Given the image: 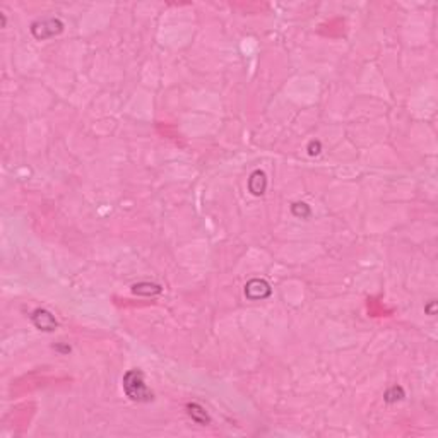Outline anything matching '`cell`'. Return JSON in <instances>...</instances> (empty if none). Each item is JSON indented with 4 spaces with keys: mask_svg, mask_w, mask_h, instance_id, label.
Instances as JSON below:
<instances>
[{
    "mask_svg": "<svg viewBox=\"0 0 438 438\" xmlns=\"http://www.w3.org/2000/svg\"><path fill=\"white\" fill-rule=\"evenodd\" d=\"M265 187H267V178H265L264 172L257 169V172H254L250 175L249 188H250L252 194H254V195H262L265 192Z\"/></svg>",
    "mask_w": 438,
    "mask_h": 438,
    "instance_id": "obj_5",
    "label": "cell"
},
{
    "mask_svg": "<svg viewBox=\"0 0 438 438\" xmlns=\"http://www.w3.org/2000/svg\"><path fill=\"white\" fill-rule=\"evenodd\" d=\"M132 291L136 295H144V296H151V295H158L161 291V288L158 284H151V282H141V284H136L132 288Z\"/></svg>",
    "mask_w": 438,
    "mask_h": 438,
    "instance_id": "obj_6",
    "label": "cell"
},
{
    "mask_svg": "<svg viewBox=\"0 0 438 438\" xmlns=\"http://www.w3.org/2000/svg\"><path fill=\"white\" fill-rule=\"evenodd\" d=\"M62 28H64V24H62L59 19H43L33 24L31 33L34 34L36 40H46V38L55 36L56 33H60Z\"/></svg>",
    "mask_w": 438,
    "mask_h": 438,
    "instance_id": "obj_2",
    "label": "cell"
},
{
    "mask_svg": "<svg viewBox=\"0 0 438 438\" xmlns=\"http://www.w3.org/2000/svg\"><path fill=\"white\" fill-rule=\"evenodd\" d=\"M123 390L132 401L137 403H149L153 401V392L147 389L146 382H144V375L139 370H130L123 377Z\"/></svg>",
    "mask_w": 438,
    "mask_h": 438,
    "instance_id": "obj_1",
    "label": "cell"
},
{
    "mask_svg": "<svg viewBox=\"0 0 438 438\" xmlns=\"http://www.w3.org/2000/svg\"><path fill=\"white\" fill-rule=\"evenodd\" d=\"M293 214L295 216H301V218H308L310 216V209H308L307 204H295L293 205Z\"/></svg>",
    "mask_w": 438,
    "mask_h": 438,
    "instance_id": "obj_9",
    "label": "cell"
},
{
    "mask_svg": "<svg viewBox=\"0 0 438 438\" xmlns=\"http://www.w3.org/2000/svg\"><path fill=\"white\" fill-rule=\"evenodd\" d=\"M188 414L192 416V420L195 421V423H199V425L209 423L207 414H205V411L200 408L199 404H188Z\"/></svg>",
    "mask_w": 438,
    "mask_h": 438,
    "instance_id": "obj_7",
    "label": "cell"
},
{
    "mask_svg": "<svg viewBox=\"0 0 438 438\" xmlns=\"http://www.w3.org/2000/svg\"><path fill=\"white\" fill-rule=\"evenodd\" d=\"M31 320H33V323L40 329V331H45V332H51L56 327L55 317L46 310H36L33 315H31Z\"/></svg>",
    "mask_w": 438,
    "mask_h": 438,
    "instance_id": "obj_4",
    "label": "cell"
},
{
    "mask_svg": "<svg viewBox=\"0 0 438 438\" xmlns=\"http://www.w3.org/2000/svg\"><path fill=\"white\" fill-rule=\"evenodd\" d=\"M308 153H310V154H318V153H320V142H310V146H308Z\"/></svg>",
    "mask_w": 438,
    "mask_h": 438,
    "instance_id": "obj_10",
    "label": "cell"
},
{
    "mask_svg": "<svg viewBox=\"0 0 438 438\" xmlns=\"http://www.w3.org/2000/svg\"><path fill=\"white\" fill-rule=\"evenodd\" d=\"M404 397V390L401 387H392L385 392V401L387 403H395V401H401Z\"/></svg>",
    "mask_w": 438,
    "mask_h": 438,
    "instance_id": "obj_8",
    "label": "cell"
},
{
    "mask_svg": "<svg viewBox=\"0 0 438 438\" xmlns=\"http://www.w3.org/2000/svg\"><path fill=\"white\" fill-rule=\"evenodd\" d=\"M245 295L250 300H264L271 295V286L267 284L264 279H252L246 282L245 286Z\"/></svg>",
    "mask_w": 438,
    "mask_h": 438,
    "instance_id": "obj_3",
    "label": "cell"
}]
</instances>
